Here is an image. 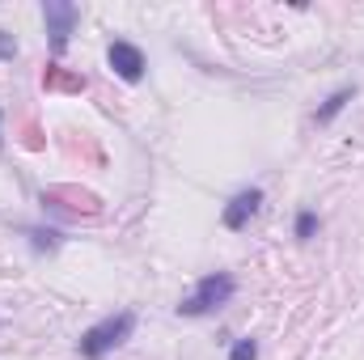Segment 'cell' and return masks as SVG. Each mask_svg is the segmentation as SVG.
Returning <instances> with one entry per match:
<instances>
[{"label":"cell","instance_id":"5b68a950","mask_svg":"<svg viewBox=\"0 0 364 360\" xmlns=\"http://www.w3.org/2000/svg\"><path fill=\"white\" fill-rule=\"evenodd\" d=\"M259 203H263V186H246V191H237L229 203H225V229H246L250 225V216L259 212Z\"/></svg>","mask_w":364,"mask_h":360},{"label":"cell","instance_id":"8992f818","mask_svg":"<svg viewBox=\"0 0 364 360\" xmlns=\"http://www.w3.org/2000/svg\"><path fill=\"white\" fill-rule=\"evenodd\" d=\"M352 97H356V85H343V90H335L331 97H326V102H322V106H318V115H314V119L326 127V123H331V119H335V115H339L348 102H352Z\"/></svg>","mask_w":364,"mask_h":360},{"label":"cell","instance_id":"7a4b0ae2","mask_svg":"<svg viewBox=\"0 0 364 360\" xmlns=\"http://www.w3.org/2000/svg\"><path fill=\"white\" fill-rule=\"evenodd\" d=\"M132 331H136V314H132V309H119V314H110V318L93 322L90 331L81 335L77 352H81L85 360H102L106 352H114L119 344H127V339H132Z\"/></svg>","mask_w":364,"mask_h":360},{"label":"cell","instance_id":"ba28073f","mask_svg":"<svg viewBox=\"0 0 364 360\" xmlns=\"http://www.w3.org/2000/svg\"><path fill=\"white\" fill-rule=\"evenodd\" d=\"M314 233H318V212H301V216H296V238L309 242Z\"/></svg>","mask_w":364,"mask_h":360},{"label":"cell","instance_id":"30bf717a","mask_svg":"<svg viewBox=\"0 0 364 360\" xmlns=\"http://www.w3.org/2000/svg\"><path fill=\"white\" fill-rule=\"evenodd\" d=\"M0 60H9V64L17 60V38L9 30H0Z\"/></svg>","mask_w":364,"mask_h":360},{"label":"cell","instance_id":"277c9868","mask_svg":"<svg viewBox=\"0 0 364 360\" xmlns=\"http://www.w3.org/2000/svg\"><path fill=\"white\" fill-rule=\"evenodd\" d=\"M106 64H110L127 85H136V81L144 77V68H149V64H144V51H140L136 43H127V38H114V43L106 47Z\"/></svg>","mask_w":364,"mask_h":360},{"label":"cell","instance_id":"6da1fadb","mask_svg":"<svg viewBox=\"0 0 364 360\" xmlns=\"http://www.w3.org/2000/svg\"><path fill=\"white\" fill-rule=\"evenodd\" d=\"M233 292H237V280H233L229 271H212V275H203V280L178 301V314L182 318H208V314H216L220 305H229Z\"/></svg>","mask_w":364,"mask_h":360},{"label":"cell","instance_id":"8fae6325","mask_svg":"<svg viewBox=\"0 0 364 360\" xmlns=\"http://www.w3.org/2000/svg\"><path fill=\"white\" fill-rule=\"evenodd\" d=\"M0 119H4V110H0Z\"/></svg>","mask_w":364,"mask_h":360},{"label":"cell","instance_id":"3957f363","mask_svg":"<svg viewBox=\"0 0 364 360\" xmlns=\"http://www.w3.org/2000/svg\"><path fill=\"white\" fill-rule=\"evenodd\" d=\"M43 21H47V34H51V51L60 55V51L68 47L73 26L81 21V9H77V4H64V0H47V4H43Z\"/></svg>","mask_w":364,"mask_h":360},{"label":"cell","instance_id":"52a82bcc","mask_svg":"<svg viewBox=\"0 0 364 360\" xmlns=\"http://www.w3.org/2000/svg\"><path fill=\"white\" fill-rule=\"evenodd\" d=\"M26 238H30V246H34L38 255L60 246V233H55V229H26Z\"/></svg>","mask_w":364,"mask_h":360},{"label":"cell","instance_id":"9c48e42d","mask_svg":"<svg viewBox=\"0 0 364 360\" xmlns=\"http://www.w3.org/2000/svg\"><path fill=\"white\" fill-rule=\"evenodd\" d=\"M229 360H259V344H255V339H237L233 352H229Z\"/></svg>","mask_w":364,"mask_h":360}]
</instances>
